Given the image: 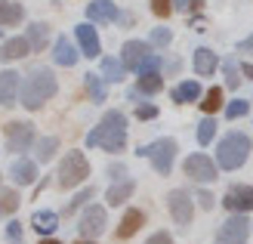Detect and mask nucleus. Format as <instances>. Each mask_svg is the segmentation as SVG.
Returning <instances> with one entry per match:
<instances>
[{
	"mask_svg": "<svg viewBox=\"0 0 253 244\" xmlns=\"http://www.w3.org/2000/svg\"><path fill=\"white\" fill-rule=\"evenodd\" d=\"M41 244H59V241H56V238H43Z\"/></svg>",
	"mask_w": 253,
	"mask_h": 244,
	"instance_id": "47",
	"label": "nucleus"
},
{
	"mask_svg": "<svg viewBox=\"0 0 253 244\" xmlns=\"http://www.w3.org/2000/svg\"><path fill=\"white\" fill-rule=\"evenodd\" d=\"M151 12H155L158 19H167L173 12V0H151Z\"/></svg>",
	"mask_w": 253,
	"mask_h": 244,
	"instance_id": "35",
	"label": "nucleus"
},
{
	"mask_svg": "<svg viewBox=\"0 0 253 244\" xmlns=\"http://www.w3.org/2000/svg\"><path fill=\"white\" fill-rule=\"evenodd\" d=\"M247 238H250V220L244 213L229 216L216 232V244H244Z\"/></svg>",
	"mask_w": 253,
	"mask_h": 244,
	"instance_id": "6",
	"label": "nucleus"
},
{
	"mask_svg": "<svg viewBox=\"0 0 253 244\" xmlns=\"http://www.w3.org/2000/svg\"><path fill=\"white\" fill-rule=\"evenodd\" d=\"M158 68H161V56H158V53H151V56L145 59V65L139 68L136 74H148V71H158Z\"/></svg>",
	"mask_w": 253,
	"mask_h": 244,
	"instance_id": "39",
	"label": "nucleus"
},
{
	"mask_svg": "<svg viewBox=\"0 0 253 244\" xmlns=\"http://www.w3.org/2000/svg\"><path fill=\"white\" fill-rule=\"evenodd\" d=\"M185 176L195 183H213L216 179V164L207 155H188L185 158Z\"/></svg>",
	"mask_w": 253,
	"mask_h": 244,
	"instance_id": "10",
	"label": "nucleus"
},
{
	"mask_svg": "<svg viewBox=\"0 0 253 244\" xmlns=\"http://www.w3.org/2000/svg\"><path fill=\"white\" fill-rule=\"evenodd\" d=\"M28 53H31V41H28V37H9V41L0 47V59H3V62L25 59Z\"/></svg>",
	"mask_w": 253,
	"mask_h": 244,
	"instance_id": "18",
	"label": "nucleus"
},
{
	"mask_svg": "<svg viewBox=\"0 0 253 244\" xmlns=\"http://www.w3.org/2000/svg\"><path fill=\"white\" fill-rule=\"evenodd\" d=\"M148 56H151V47L145 41H126L124 49H121V62H124V68H130V71H139Z\"/></svg>",
	"mask_w": 253,
	"mask_h": 244,
	"instance_id": "11",
	"label": "nucleus"
},
{
	"mask_svg": "<svg viewBox=\"0 0 253 244\" xmlns=\"http://www.w3.org/2000/svg\"><path fill=\"white\" fill-rule=\"evenodd\" d=\"M241 71H244V74H247V78H253V65H244V68H241Z\"/></svg>",
	"mask_w": 253,
	"mask_h": 244,
	"instance_id": "46",
	"label": "nucleus"
},
{
	"mask_svg": "<svg viewBox=\"0 0 253 244\" xmlns=\"http://www.w3.org/2000/svg\"><path fill=\"white\" fill-rule=\"evenodd\" d=\"M198 204H201L204 210H213V204H216V198H213L210 192H198Z\"/></svg>",
	"mask_w": 253,
	"mask_h": 244,
	"instance_id": "42",
	"label": "nucleus"
},
{
	"mask_svg": "<svg viewBox=\"0 0 253 244\" xmlns=\"http://www.w3.org/2000/svg\"><path fill=\"white\" fill-rule=\"evenodd\" d=\"M6 241H9V244H22V226H19L16 220L6 226Z\"/></svg>",
	"mask_w": 253,
	"mask_h": 244,
	"instance_id": "38",
	"label": "nucleus"
},
{
	"mask_svg": "<svg viewBox=\"0 0 253 244\" xmlns=\"http://www.w3.org/2000/svg\"><path fill=\"white\" fill-rule=\"evenodd\" d=\"M105 226H108V216H105V207H99V204H93V207H86L84 216H81V223H78V232L81 238H99L105 232Z\"/></svg>",
	"mask_w": 253,
	"mask_h": 244,
	"instance_id": "8",
	"label": "nucleus"
},
{
	"mask_svg": "<svg viewBox=\"0 0 253 244\" xmlns=\"http://www.w3.org/2000/svg\"><path fill=\"white\" fill-rule=\"evenodd\" d=\"M53 59H56V65L71 68V65H78L81 53L74 49V44L68 41V37H56V44H53Z\"/></svg>",
	"mask_w": 253,
	"mask_h": 244,
	"instance_id": "17",
	"label": "nucleus"
},
{
	"mask_svg": "<svg viewBox=\"0 0 253 244\" xmlns=\"http://www.w3.org/2000/svg\"><path fill=\"white\" fill-rule=\"evenodd\" d=\"M78 244H93V241H90V238H86V241H78Z\"/></svg>",
	"mask_w": 253,
	"mask_h": 244,
	"instance_id": "48",
	"label": "nucleus"
},
{
	"mask_svg": "<svg viewBox=\"0 0 253 244\" xmlns=\"http://www.w3.org/2000/svg\"><path fill=\"white\" fill-rule=\"evenodd\" d=\"M3 133H6V148L9 151H25L34 143V124H28V121H9L3 127Z\"/></svg>",
	"mask_w": 253,
	"mask_h": 244,
	"instance_id": "7",
	"label": "nucleus"
},
{
	"mask_svg": "<svg viewBox=\"0 0 253 244\" xmlns=\"http://www.w3.org/2000/svg\"><path fill=\"white\" fill-rule=\"evenodd\" d=\"M56 90H59V84H56V74L53 71H49V68H34L28 78H25V84H22L19 102L28 111H37L46 99L56 96Z\"/></svg>",
	"mask_w": 253,
	"mask_h": 244,
	"instance_id": "2",
	"label": "nucleus"
},
{
	"mask_svg": "<svg viewBox=\"0 0 253 244\" xmlns=\"http://www.w3.org/2000/svg\"><path fill=\"white\" fill-rule=\"evenodd\" d=\"M108 173H111V179H121V176H124V167L118 164V167H111V170H108Z\"/></svg>",
	"mask_w": 253,
	"mask_h": 244,
	"instance_id": "45",
	"label": "nucleus"
},
{
	"mask_svg": "<svg viewBox=\"0 0 253 244\" xmlns=\"http://www.w3.org/2000/svg\"><path fill=\"white\" fill-rule=\"evenodd\" d=\"M204 0H173V9H179V12H188V9H195L201 6Z\"/></svg>",
	"mask_w": 253,
	"mask_h": 244,
	"instance_id": "41",
	"label": "nucleus"
},
{
	"mask_svg": "<svg viewBox=\"0 0 253 244\" xmlns=\"http://www.w3.org/2000/svg\"><path fill=\"white\" fill-rule=\"evenodd\" d=\"M170 41H173L170 28H155V31H151V44H155V47H167Z\"/></svg>",
	"mask_w": 253,
	"mask_h": 244,
	"instance_id": "37",
	"label": "nucleus"
},
{
	"mask_svg": "<svg viewBox=\"0 0 253 244\" xmlns=\"http://www.w3.org/2000/svg\"><path fill=\"white\" fill-rule=\"evenodd\" d=\"M102 81H108V84L124 81V62H118V59L105 56V59H102Z\"/></svg>",
	"mask_w": 253,
	"mask_h": 244,
	"instance_id": "28",
	"label": "nucleus"
},
{
	"mask_svg": "<svg viewBox=\"0 0 253 244\" xmlns=\"http://www.w3.org/2000/svg\"><path fill=\"white\" fill-rule=\"evenodd\" d=\"M136 90H139L142 96H155V93H161V90H164V78H161V71L139 74V84H136Z\"/></svg>",
	"mask_w": 253,
	"mask_h": 244,
	"instance_id": "26",
	"label": "nucleus"
},
{
	"mask_svg": "<svg viewBox=\"0 0 253 244\" xmlns=\"http://www.w3.org/2000/svg\"><path fill=\"white\" fill-rule=\"evenodd\" d=\"M238 49H241V53H247V49H253V37H247V41H241V44H238Z\"/></svg>",
	"mask_w": 253,
	"mask_h": 244,
	"instance_id": "44",
	"label": "nucleus"
},
{
	"mask_svg": "<svg viewBox=\"0 0 253 244\" xmlns=\"http://www.w3.org/2000/svg\"><path fill=\"white\" fill-rule=\"evenodd\" d=\"M84 84H86V93H90L93 102H105V84H102V74H84Z\"/></svg>",
	"mask_w": 253,
	"mask_h": 244,
	"instance_id": "29",
	"label": "nucleus"
},
{
	"mask_svg": "<svg viewBox=\"0 0 253 244\" xmlns=\"http://www.w3.org/2000/svg\"><path fill=\"white\" fill-rule=\"evenodd\" d=\"M90 148H105V151H124L126 146V118L124 111H105V118L99 121L86 136Z\"/></svg>",
	"mask_w": 253,
	"mask_h": 244,
	"instance_id": "1",
	"label": "nucleus"
},
{
	"mask_svg": "<svg viewBox=\"0 0 253 244\" xmlns=\"http://www.w3.org/2000/svg\"><path fill=\"white\" fill-rule=\"evenodd\" d=\"M56 226H59V213L56 210H37L31 216V229L37 235H49V232H56Z\"/></svg>",
	"mask_w": 253,
	"mask_h": 244,
	"instance_id": "22",
	"label": "nucleus"
},
{
	"mask_svg": "<svg viewBox=\"0 0 253 244\" xmlns=\"http://www.w3.org/2000/svg\"><path fill=\"white\" fill-rule=\"evenodd\" d=\"M25 19V9L16 0H0V25H19Z\"/></svg>",
	"mask_w": 253,
	"mask_h": 244,
	"instance_id": "25",
	"label": "nucleus"
},
{
	"mask_svg": "<svg viewBox=\"0 0 253 244\" xmlns=\"http://www.w3.org/2000/svg\"><path fill=\"white\" fill-rule=\"evenodd\" d=\"M201 108H204L207 114L219 111V108H222V90H219V87H210L207 96H204V102H201Z\"/></svg>",
	"mask_w": 253,
	"mask_h": 244,
	"instance_id": "31",
	"label": "nucleus"
},
{
	"mask_svg": "<svg viewBox=\"0 0 253 244\" xmlns=\"http://www.w3.org/2000/svg\"><path fill=\"white\" fill-rule=\"evenodd\" d=\"M86 19L90 22H115V19H121V9L115 0H93L86 6Z\"/></svg>",
	"mask_w": 253,
	"mask_h": 244,
	"instance_id": "15",
	"label": "nucleus"
},
{
	"mask_svg": "<svg viewBox=\"0 0 253 244\" xmlns=\"http://www.w3.org/2000/svg\"><path fill=\"white\" fill-rule=\"evenodd\" d=\"M136 118L139 121H151V118H158V108L155 105H136Z\"/></svg>",
	"mask_w": 253,
	"mask_h": 244,
	"instance_id": "40",
	"label": "nucleus"
},
{
	"mask_svg": "<svg viewBox=\"0 0 253 244\" xmlns=\"http://www.w3.org/2000/svg\"><path fill=\"white\" fill-rule=\"evenodd\" d=\"M22 96V78L16 71H0V105L9 108Z\"/></svg>",
	"mask_w": 253,
	"mask_h": 244,
	"instance_id": "13",
	"label": "nucleus"
},
{
	"mask_svg": "<svg viewBox=\"0 0 253 244\" xmlns=\"http://www.w3.org/2000/svg\"><path fill=\"white\" fill-rule=\"evenodd\" d=\"M216 53H213V49H207V47H198L195 49V71L201 74V78H210L213 71H216Z\"/></svg>",
	"mask_w": 253,
	"mask_h": 244,
	"instance_id": "21",
	"label": "nucleus"
},
{
	"mask_svg": "<svg viewBox=\"0 0 253 244\" xmlns=\"http://www.w3.org/2000/svg\"><path fill=\"white\" fill-rule=\"evenodd\" d=\"M133 192H136V183H133V179H118V183L105 192V201L115 207V204H124L126 198L133 195Z\"/></svg>",
	"mask_w": 253,
	"mask_h": 244,
	"instance_id": "23",
	"label": "nucleus"
},
{
	"mask_svg": "<svg viewBox=\"0 0 253 244\" xmlns=\"http://www.w3.org/2000/svg\"><path fill=\"white\" fill-rule=\"evenodd\" d=\"M19 204H22V198H19L16 189H0V220L9 216V213H16Z\"/></svg>",
	"mask_w": 253,
	"mask_h": 244,
	"instance_id": "27",
	"label": "nucleus"
},
{
	"mask_svg": "<svg viewBox=\"0 0 253 244\" xmlns=\"http://www.w3.org/2000/svg\"><path fill=\"white\" fill-rule=\"evenodd\" d=\"M213 136H216V121H213V118H204V121L198 124V143H201V146H210Z\"/></svg>",
	"mask_w": 253,
	"mask_h": 244,
	"instance_id": "32",
	"label": "nucleus"
},
{
	"mask_svg": "<svg viewBox=\"0 0 253 244\" xmlns=\"http://www.w3.org/2000/svg\"><path fill=\"white\" fill-rule=\"evenodd\" d=\"M74 34H78V44H81V53H84V56L96 59L99 53H102V44H99V34H96V28H93L90 22L78 25V28H74Z\"/></svg>",
	"mask_w": 253,
	"mask_h": 244,
	"instance_id": "14",
	"label": "nucleus"
},
{
	"mask_svg": "<svg viewBox=\"0 0 253 244\" xmlns=\"http://www.w3.org/2000/svg\"><path fill=\"white\" fill-rule=\"evenodd\" d=\"M145 244H173V238H170L167 232H155V235H151Z\"/></svg>",
	"mask_w": 253,
	"mask_h": 244,
	"instance_id": "43",
	"label": "nucleus"
},
{
	"mask_svg": "<svg viewBox=\"0 0 253 244\" xmlns=\"http://www.w3.org/2000/svg\"><path fill=\"white\" fill-rule=\"evenodd\" d=\"M136 155L151 158L155 170H158L161 176H167V173L173 170V161H176V143H173V139H158V143H151V146H142Z\"/></svg>",
	"mask_w": 253,
	"mask_h": 244,
	"instance_id": "5",
	"label": "nucleus"
},
{
	"mask_svg": "<svg viewBox=\"0 0 253 244\" xmlns=\"http://www.w3.org/2000/svg\"><path fill=\"white\" fill-rule=\"evenodd\" d=\"M28 41H31V49H34V53L46 49V44H49V25H46V22H31V25H28Z\"/></svg>",
	"mask_w": 253,
	"mask_h": 244,
	"instance_id": "24",
	"label": "nucleus"
},
{
	"mask_svg": "<svg viewBox=\"0 0 253 244\" xmlns=\"http://www.w3.org/2000/svg\"><path fill=\"white\" fill-rule=\"evenodd\" d=\"M56 148H59V139L56 136H43V139H37V161H49L56 155Z\"/></svg>",
	"mask_w": 253,
	"mask_h": 244,
	"instance_id": "30",
	"label": "nucleus"
},
{
	"mask_svg": "<svg viewBox=\"0 0 253 244\" xmlns=\"http://www.w3.org/2000/svg\"><path fill=\"white\" fill-rule=\"evenodd\" d=\"M225 81H229V87L232 90H238V84H241V71H238V62L235 59H225Z\"/></svg>",
	"mask_w": 253,
	"mask_h": 244,
	"instance_id": "34",
	"label": "nucleus"
},
{
	"mask_svg": "<svg viewBox=\"0 0 253 244\" xmlns=\"http://www.w3.org/2000/svg\"><path fill=\"white\" fill-rule=\"evenodd\" d=\"M142 223H145V213L142 210H126L124 213V220H121V226H118V238H133L139 229H142Z\"/></svg>",
	"mask_w": 253,
	"mask_h": 244,
	"instance_id": "20",
	"label": "nucleus"
},
{
	"mask_svg": "<svg viewBox=\"0 0 253 244\" xmlns=\"http://www.w3.org/2000/svg\"><path fill=\"white\" fill-rule=\"evenodd\" d=\"M93 195H96V192H93V186H90V189H84V192H81V195H74V201H71V204H68V207H65V213H74V210H78V207H81V204H84V201H90Z\"/></svg>",
	"mask_w": 253,
	"mask_h": 244,
	"instance_id": "36",
	"label": "nucleus"
},
{
	"mask_svg": "<svg viewBox=\"0 0 253 244\" xmlns=\"http://www.w3.org/2000/svg\"><path fill=\"white\" fill-rule=\"evenodd\" d=\"M170 96L176 105H185V102H198L201 99V84L198 81H182V84H176L170 90Z\"/></svg>",
	"mask_w": 253,
	"mask_h": 244,
	"instance_id": "19",
	"label": "nucleus"
},
{
	"mask_svg": "<svg viewBox=\"0 0 253 244\" xmlns=\"http://www.w3.org/2000/svg\"><path fill=\"white\" fill-rule=\"evenodd\" d=\"M9 176H12V183L16 186H31L34 179H37V164L28 161V158H16L9 167Z\"/></svg>",
	"mask_w": 253,
	"mask_h": 244,
	"instance_id": "16",
	"label": "nucleus"
},
{
	"mask_svg": "<svg viewBox=\"0 0 253 244\" xmlns=\"http://www.w3.org/2000/svg\"><path fill=\"white\" fill-rule=\"evenodd\" d=\"M90 176V161L84 158V151H68L59 164V186L62 189H74Z\"/></svg>",
	"mask_w": 253,
	"mask_h": 244,
	"instance_id": "4",
	"label": "nucleus"
},
{
	"mask_svg": "<svg viewBox=\"0 0 253 244\" xmlns=\"http://www.w3.org/2000/svg\"><path fill=\"white\" fill-rule=\"evenodd\" d=\"M225 210H232V213H247L253 210V186H232L229 192H225Z\"/></svg>",
	"mask_w": 253,
	"mask_h": 244,
	"instance_id": "12",
	"label": "nucleus"
},
{
	"mask_svg": "<svg viewBox=\"0 0 253 244\" xmlns=\"http://www.w3.org/2000/svg\"><path fill=\"white\" fill-rule=\"evenodd\" d=\"M247 155H250V139L244 133H229L216 146V164L222 170H238L247 161Z\"/></svg>",
	"mask_w": 253,
	"mask_h": 244,
	"instance_id": "3",
	"label": "nucleus"
},
{
	"mask_svg": "<svg viewBox=\"0 0 253 244\" xmlns=\"http://www.w3.org/2000/svg\"><path fill=\"white\" fill-rule=\"evenodd\" d=\"M167 207H170V216L179 226H188L192 223V216H195V207H192V195L182 189H173L170 195H167Z\"/></svg>",
	"mask_w": 253,
	"mask_h": 244,
	"instance_id": "9",
	"label": "nucleus"
},
{
	"mask_svg": "<svg viewBox=\"0 0 253 244\" xmlns=\"http://www.w3.org/2000/svg\"><path fill=\"white\" fill-rule=\"evenodd\" d=\"M247 111H250V102H247V99H235V102H229V105H225V118L235 121V118H244Z\"/></svg>",
	"mask_w": 253,
	"mask_h": 244,
	"instance_id": "33",
	"label": "nucleus"
}]
</instances>
